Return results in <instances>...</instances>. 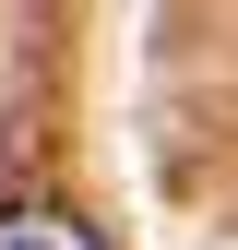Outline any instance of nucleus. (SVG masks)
<instances>
[{"mask_svg": "<svg viewBox=\"0 0 238 250\" xmlns=\"http://www.w3.org/2000/svg\"><path fill=\"white\" fill-rule=\"evenodd\" d=\"M0 250H96V227L60 203H0Z\"/></svg>", "mask_w": 238, "mask_h": 250, "instance_id": "f257e3e1", "label": "nucleus"}]
</instances>
